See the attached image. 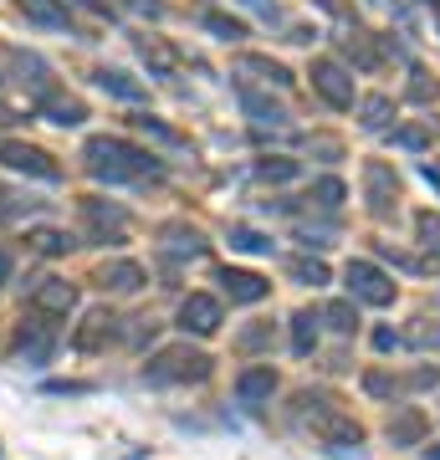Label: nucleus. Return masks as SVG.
<instances>
[{
	"label": "nucleus",
	"mask_w": 440,
	"mask_h": 460,
	"mask_svg": "<svg viewBox=\"0 0 440 460\" xmlns=\"http://www.w3.org/2000/svg\"><path fill=\"white\" fill-rule=\"evenodd\" d=\"M82 169L98 184H139V180H159L164 174L159 154H148V148L129 144V138H118V133L87 138V144H82Z\"/></svg>",
	"instance_id": "1"
},
{
	"label": "nucleus",
	"mask_w": 440,
	"mask_h": 460,
	"mask_svg": "<svg viewBox=\"0 0 440 460\" xmlns=\"http://www.w3.org/2000/svg\"><path fill=\"white\" fill-rule=\"evenodd\" d=\"M211 374H215V358L205 353V348H195L190 338L159 348V353L144 363V384H159V389H175V384H205Z\"/></svg>",
	"instance_id": "2"
},
{
	"label": "nucleus",
	"mask_w": 440,
	"mask_h": 460,
	"mask_svg": "<svg viewBox=\"0 0 440 460\" xmlns=\"http://www.w3.org/2000/svg\"><path fill=\"white\" fill-rule=\"evenodd\" d=\"M82 215V235H87V246H123L129 241V210L123 205H113V199H103V195H87L77 205Z\"/></svg>",
	"instance_id": "3"
},
{
	"label": "nucleus",
	"mask_w": 440,
	"mask_h": 460,
	"mask_svg": "<svg viewBox=\"0 0 440 460\" xmlns=\"http://www.w3.org/2000/svg\"><path fill=\"white\" fill-rule=\"evenodd\" d=\"M57 328H51L47 317H21L16 332H11V358L21 363V368H47L51 358H57Z\"/></svg>",
	"instance_id": "4"
},
{
	"label": "nucleus",
	"mask_w": 440,
	"mask_h": 460,
	"mask_svg": "<svg viewBox=\"0 0 440 460\" xmlns=\"http://www.w3.org/2000/svg\"><path fill=\"white\" fill-rule=\"evenodd\" d=\"M343 281H348V302H364V307H390L394 302V277L374 261H348Z\"/></svg>",
	"instance_id": "5"
},
{
	"label": "nucleus",
	"mask_w": 440,
	"mask_h": 460,
	"mask_svg": "<svg viewBox=\"0 0 440 460\" xmlns=\"http://www.w3.org/2000/svg\"><path fill=\"white\" fill-rule=\"evenodd\" d=\"M0 164L16 169V174H31V180H41V184H57V180H62V164L51 159L47 148L26 144V138H0Z\"/></svg>",
	"instance_id": "6"
},
{
	"label": "nucleus",
	"mask_w": 440,
	"mask_h": 460,
	"mask_svg": "<svg viewBox=\"0 0 440 460\" xmlns=\"http://www.w3.org/2000/svg\"><path fill=\"white\" fill-rule=\"evenodd\" d=\"M220 323H226V307H220V296H211V292H190L180 302V313H175V328H180L184 338H215Z\"/></svg>",
	"instance_id": "7"
},
{
	"label": "nucleus",
	"mask_w": 440,
	"mask_h": 460,
	"mask_svg": "<svg viewBox=\"0 0 440 460\" xmlns=\"http://www.w3.org/2000/svg\"><path fill=\"white\" fill-rule=\"evenodd\" d=\"M26 307H31L36 317H47V323H67V317L77 313V287L62 277H41L26 292Z\"/></svg>",
	"instance_id": "8"
},
{
	"label": "nucleus",
	"mask_w": 440,
	"mask_h": 460,
	"mask_svg": "<svg viewBox=\"0 0 440 460\" xmlns=\"http://www.w3.org/2000/svg\"><path fill=\"white\" fill-rule=\"evenodd\" d=\"M308 77H312V93H318L328 108H338V113L343 108H354V72H348L338 57H318Z\"/></svg>",
	"instance_id": "9"
},
{
	"label": "nucleus",
	"mask_w": 440,
	"mask_h": 460,
	"mask_svg": "<svg viewBox=\"0 0 440 460\" xmlns=\"http://www.w3.org/2000/svg\"><path fill=\"white\" fill-rule=\"evenodd\" d=\"M364 199H369V215H374V220L394 215V205H400V174H394L384 159H369V164H364Z\"/></svg>",
	"instance_id": "10"
},
{
	"label": "nucleus",
	"mask_w": 440,
	"mask_h": 460,
	"mask_svg": "<svg viewBox=\"0 0 440 460\" xmlns=\"http://www.w3.org/2000/svg\"><path fill=\"white\" fill-rule=\"evenodd\" d=\"M215 281H220V296H230V307H256L272 296V281L261 271H241V266H220Z\"/></svg>",
	"instance_id": "11"
},
{
	"label": "nucleus",
	"mask_w": 440,
	"mask_h": 460,
	"mask_svg": "<svg viewBox=\"0 0 440 460\" xmlns=\"http://www.w3.org/2000/svg\"><path fill=\"white\" fill-rule=\"evenodd\" d=\"M205 251H211V241H205L195 226H184V220H169V226H159V256H164L169 266L200 261Z\"/></svg>",
	"instance_id": "12"
},
{
	"label": "nucleus",
	"mask_w": 440,
	"mask_h": 460,
	"mask_svg": "<svg viewBox=\"0 0 440 460\" xmlns=\"http://www.w3.org/2000/svg\"><path fill=\"white\" fill-rule=\"evenodd\" d=\"M5 62H11V72H16V83L31 93V102H41L47 93H57L47 57H36V51H26V47H5Z\"/></svg>",
	"instance_id": "13"
},
{
	"label": "nucleus",
	"mask_w": 440,
	"mask_h": 460,
	"mask_svg": "<svg viewBox=\"0 0 440 460\" xmlns=\"http://www.w3.org/2000/svg\"><path fill=\"white\" fill-rule=\"evenodd\" d=\"M277 368L272 363H251V368H241L236 374V404H246V410H266L272 404V394H277Z\"/></svg>",
	"instance_id": "14"
},
{
	"label": "nucleus",
	"mask_w": 440,
	"mask_h": 460,
	"mask_svg": "<svg viewBox=\"0 0 440 460\" xmlns=\"http://www.w3.org/2000/svg\"><path fill=\"white\" fill-rule=\"evenodd\" d=\"M118 328H123V317H113L108 307H93L77 323V332H72V348L77 353H103L108 343H118Z\"/></svg>",
	"instance_id": "15"
},
{
	"label": "nucleus",
	"mask_w": 440,
	"mask_h": 460,
	"mask_svg": "<svg viewBox=\"0 0 440 460\" xmlns=\"http://www.w3.org/2000/svg\"><path fill=\"white\" fill-rule=\"evenodd\" d=\"M312 435L323 445H333V450H359L364 445V425L354 420V414H343V410H328L312 420Z\"/></svg>",
	"instance_id": "16"
},
{
	"label": "nucleus",
	"mask_w": 440,
	"mask_h": 460,
	"mask_svg": "<svg viewBox=\"0 0 440 460\" xmlns=\"http://www.w3.org/2000/svg\"><path fill=\"white\" fill-rule=\"evenodd\" d=\"M31 113L47 118V123H57V128H82V123H87V102L57 87V93H47L41 102H31Z\"/></svg>",
	"instance_id": "17"
},
{
	"label": "nucleus",
	"mask_w": 440,
	"mask_h": 460,
	"mask_svg": "<svg viewBox=\"0 0 440 460\" xmlns=\"http://www.w3.org/2000/svg\"><path fill=\"white\" fill-rule=\"evenodd\" d=\"M384 435H390L394 450H409V445H425V435H430V420H425V410H415V404H400V410L390 414Z\"/></svg>",
	"instance_id": "18"
},
{
	"label": "nucleus",
	"mask_w": 440,
	"mask_h": 460,
	"mask_svg": "<svg viewBox=\"0 0 440 460\" xmlns=\"http://www.w3.org/2000/svg\"><path fill=\"white\" fill-rule=\"evenodd\" d=\"M230 72H236V77H256V83H266V87H282V93L292 87V72L282 62H272V57H256V51H241V57L230 62Z\"/></svg>",
	"instance_id": "19"
},
{
	"label": "nucleus",
	"mask_w": 440,
	"mask_h": 460,
	"mask_svg": "<svg viewBox=\"0 0 440 460\" xmlns=\"http://www.w3.org/2000/svg\"><path fill=\"white\" fill-rule=\"evenodd\" d=\"M93 281H98L103 292H113V296H133V292L148 281V271H144L139 261H123V256H118V261H108Z\"/></svg>",
	"instance_id": "20"
},
{
	"label": "nucleus",
	"mask_w": 440,
	"mask_h": 460,
	"mask_svg": "<svg viewBox=\"0 0 440 460\" xmlns=\"http://www.w3.org/2000/svg\"><path fill=\"white\" fill-rule=\"evenodd\" d=\"M241 113L256 123V128H287L292 123V113L282 108V102H272L266 93H256V87H241Z\"/></svg>",
	"instance_id": "21"
},
{
	"label": "nucleus",
	"mask_w": 440,
	"mask_h": 460,
	"mask_svg": "<svg viewBox=\"0 0 440 460\" xmlns=\"http://www.w3.org/2000/svg\"><path fill=\"white\" fill-rule=\"evenodd\" d=\"M16 11L31 21V26H41V31H72L67 0H16Z\"/></svg>",
	"instance_id": "22"
},
{
	"label": "nucleus",
	"mask_w": 440,
	"mask_h": 460,
	"mask_svg": "<svg viewBox=\"0 0 440 460\" xmlns=\"http://www.w3.org/2000/svg\"><path fill=\"white\" fill-rule=\"evenodd\" d=\"M338 47L348 51V62L359 66V72H379L384 66V51L374 47V36L369 31H354V36H338Z\"/></svg>",
	"instance_id": "23"
},
{
	"label": "nucleus",
	"mask_w": 440,
	"mask_h": 460,
	"mask_svg": "<svg viewBox=\"0 0 440 460\" xmlns=\"http://www.w3.org/2000/svg\"><path fill=\"white\" fill-rule=\"evenodd\" d=\"M93 77H98V87L108 93V98H118V102H144V83H133L129 72H118V66H98Z\"/></svg>",
	"instance_id": "24"
},
{
	"label": "nucleus",
	"mask_w": 440,
	"mask_h": 460,
	"mask_svg": "<svg viewBox=\"0 0 440 460\" xmlns=\"http://www.w3.org/2000/svg\"><path fill=\"white\" fill-rule=\"evenodd\" d=\"M26 246L36 251V256H67V251L77 246V235H67V230H57V226H41V230H31V235H26Z\"/></svg>",
	"instance_id": "25"
},
{
	"label": "nucleus",
	"mask_w": 440,
	"mask_h": 460,
	"mask_svg": "<svg viewBox=\"0 0 440 460\" xmlns=\"http://www.w3.org/2000/svg\"><path fill=\"white\" fill-rule=\"evenodd\" d=\"M318 317H323L338 338H354V332H359V302H328Z\"/></svg>",
	"instance_id": "26"
},
{
	"label": "nucleus",
	"mask_w": 440,
	"mask_h": 460,
	"mask_svg": "<svg viewBox=\"0 0 440 460\" xmlns=\"http://www.w3.org/2000/svg\"><path fill=\"white\" fill-rule=\"evenodd\" d=\"M287 277H292L297 287H328V281H333V271H328L318 256H292V261H287Z\"/></svg>",
	"instance_id": "27"
},
{
	"label": "nucleus",
	"mask_w": 440,
	"mask_h": 460,
	"mask_svg": "<svg viewBox=\"0 0 440 460\" xmlns=\"http://www.w3.org/2000/svg\"><path fill=\"white\" fill-rule=\"evenodd\" d=\"M318 332H323V317L318 313H297L292 317V353L297 358H308L312 348H318Z\"/></svg>",
	"instance_id": "28"
},
{
	"label": "nucleus",
	"mask_w": 440,
	"mask_h": 460,
	"mask_svg": "<svg viewBox=\"0 0 440 460\" xmlns=\"http://www.w3.org/2000/svg\"><path fill=\"white\" fill-rule=\"evenodd\" d=\"M390 118H394V102L384 98V93H374V98L359 102V123L369 133H384V128H390Z\"/></svg>",
	"instance_id": "29"
},
{
	"label": "nucleus",
	"mask_w": 440,
	"mask_h": 460,
	"mask_svg": "<svg viewBox=\"0 0 440 460\" xmlns=\"http://www.w3.org/2000/svg\"><path fill=\"white\" fill-rule=\"evenodd\" d=\"M230 251H241V256H272V235H261L251 226H230Z\"/></svg>",
	"instance_id": "30"
},
{
	"label": "nucleus",
	"mask_w": 440,
	"mask_h": 460,
	"mask_svg": "<svg viewBox=\"0 0 440 460\" xmlns=\"http://www.w3.org/2000/svg\"><path fill=\"white\" fill-rule=\"evenodd\" d=\"M297 174H302V164H297V159H287V154L256 159V180H266V184H287V180H297Z\"/></svg>",
	"instance_id": "31"
},
{
	"label": "nucleus",
	"mask_w": 440,
	"mask_h": 460,
	"mask_svg": "<svg viewBox=\"0 0 440 460\" xmlns=\"http://www.w3.org/2000/svg\"><path fill=\"white\" fill-rule=\"evenodd\" d=\"M200 31H211L215 41H241L246 26L236 16H226V11H205V16H200Z\"/></svg>",
	"instance_id": "32"
},
{
	"label": "nucleus",
	"mask_w": 440,
	"mask_h": 460,
	"mask_svg": "<svg viewBox=\"0 0 440 460\" xmlns=\"http://www.w3.org/2000/svg\"><path fill=\"white\" fill-rule=\"evenodd\" d=\"M133 128L148 133V138H154V144H164V148H184V133H175L169 123H159L154 113H139V118H133Z\"/></svg>",
	"instance_id": "33"
},
{
	"label": "nucleus",
	"mask_w": 440,
	"mask_h": 460,
	"mask_svg": "<svg viewBox=\"0 0 440 460\" xmlns=\"http://www.w3.org/2000/svg\"><path fill=\"white\" fill-rule=\"evenodd\" d=\"M272 338H277V328H272V323H251V328L236 332V353H266V348H272Z\"/></svg>",
	"instance_id": "34"
},
{
	"label": "nucleus",
	"mask_w": 440,
	"mask_h": 460,
	"mask_svg": "<svg viewBox=\"0 0 440 460\" xmlns=\"http://www.w3.org/2000/svg\"><path fill=\"white\" fill-rule=\"evenodd\" d=\"M405 98H409V102H436V98H440V77H430L425 66H409Z\"/></svg>",
	"instance_id": "35"
},
{
	"label": "nucleus",
	"mask_w": 440,
	"mask_h": 460,
	"mask_svg": "<svg viewBox=\"0 0 440 460\" xmlns=\"http://www.w3.org/2000/svg\"><path fill=\"white\" fill-rule=\"evenodd\" d=\"M400 343H409V348H420V353H430V348H440V323H430V317H415V323H409V332L400 338Z\"/></svg>",
	"instance_id": "36"
},
{
	"label": "nucleus",
	"mask_w": 440,
	"mask_h": 460,
	"mask_svg": "<svg viewBox=\"0 0 440 460\" xmlns=\"http://www.w3.org/2000/svg\"><path fill=\"white\" fill-rule=\"evenodd\" d=\"M139 57H144V62L154 66L159 77H175V57L159 47V36H139Z\"/></svg>",
	"instance_id": "37"
},
{
	"label": "nucleus",
	"mask_w": 440,
	"mask_h": 460,
	"mask_svg": "<svg viewBox=\"0 0 440 460\" xmlns=\"http://www.w3.org/2000/svg\"><path fill=\"white\" fill-rule=\"evenodd\" d=\"M47 199L36 195H0V220H21V215H41Z\"/></svg>",
	"instance_id": "38"
},
{
	"label": "nucleus",
	"mask_w": 440,
	"mask_h": 460,
	"mask_svg": "<svg viewBox=\"0 0 440 460\" xmlns=\"http://www.w3.org/2000/svg\"><path fill=\"white\" fill-rule=\"evenodd\" d=\"M159 338V328L154 323H144V317H123V328H118V343H129V348H144Z\"/></svg>",
	"instance_id": "39"
},
{
	"label": "nucleus",
	"mask_w": 440,
	"mask_h": 460,
	"mask_svg": "<svg viewBox=\"0 0 440 460\" xmlns=\"http://www.w3.org/2000/svg\"><path fill=\"white\" fill-rule=\"evenodd\" d=\"M343 195H348V190H343V180H333V174H323V180L312 184V205H318V210H338Z\"/></svg>",
	"instance_id": "40"
},
{
	"label": "nucleus",
	"mask_w": 440,
	"mask_h": 460,
	"mask_svg": "<svg viewBox=\"0 0 440 460\" xmlns=\"http://www.w3.org/2000/svg\"><path fill=\"white\" fill-rule=\"evenodd\" d=\"M394 148H409V154H425L430 148V133L420 128V123H405V128H390Z\"/></svg>",
	"instance_id": "41"
},
{
	"label": "nucleus",
	"mask_w": 440,
	"mask_h": 460,
	"mask_svg": "<svg viewBox=\"0 0 440 460\" xmlns=\"http://www.w3.org/2000/svg\"><path fill=\"white\" fill-rule=\"evenodd\" d=\"M364 394H374V399H394V394H400V378L384 374V368H369V374H364Z\"/></svg>",
	"instance_id": "42"
},
{
	"label": "nucleus",
	"mask_w": 440,
	"mask_h": 460,
	"mask_svg": "<svg viewBox=\"0 0 440 460\" xmlns=\"http://www.w3.org/2000/svg\"><path fill=\"white\" fill-rule=\"evenodd\" d=\"M415 235H420L425 251H440V215L436 210H420V215H415Z\"/></svg>",
	"instance_id": "43"
},
{
	"label": "nucleus",
	"mask_w": 440,
	"mask_h": 460,
	"mask_svg": "<svg viewBox=\"0 0 440 460\" xmlns=\"http://www.w3.org/2000/svg\"><path fill=\"white\" fill-rule=\"evenodd\" d=\"M308 148H312V159H323V164H338L343 159V138H333V133H312Z\"/></svg>",
	"instance_id": "44"
},
{
	"label": "nucleus",
	"mask_w": 440,
	"mask_h": 460,
	"mask_svg": "<svg viewBox=\"0 0 440 460\" xmlns=\"http://www.w3.org/2000/svg\"><path fill=\"white\" fill-rule=\"evenodd\" d=\"M436 384H440V368H430V363H420V368L405 374V389H436Z\"/></svg>",
	"instance_id": "45"
},
{
	"label": "nucleus",
	"mask_w": 440,
	"mask_h": 460,
	"mask_svg": "<svg viewBox=\"0 0 440 460\" xmlns=\"http://www.w3.org/2000/svg\"><path fill=\"white\" fill-rule=\"evenodd\" d=\"M297 241H302V246H308V251H328V246H333V241H328L323 230H308V226L297 230Z\"/></svg>",
	"instance_id": "46"
},
{
	"label": "nucleus",
	"mask_w": 440,
	"mask_h": 460,
	"mask_svg": "<svg viewBox=\"0 0 440 460\" xmlns=\"http://www.w3.org/2000/svg\"><path fill=\"white\" fill-rule=\"evenodd\" d=\"M374 348H379V353H394V348H400V332H394V328H374Z\"/></svg>",
	"instance_id": "47"
},
{
	"label": "nucleus",
	"mask_w": 440,
	"mask_h": 460,
	"mask_svg": "<svg viewBox=\"0 0 440 460\" xmlns=\"http://www.w3.org/2000/svg\"><path fill=\"white\" fill-rule=\"evenodd\" d=\"M241 5H251V11H261L266 21H277L282 11H277V0H241Z\"/></svg>",
	"instance_id": "48"
},
{
	"label": "nucleus",
	"mask_w": 440,
	"mask_h": 460,
	"mask_svg": "<svg viewBox=\"0 0 440 460\" xmlns=\"http://www.w3.org/2000/svg\"><path fill=\"white\" fill-rule=\"evenodd\" d=\"M11 277H16V256H11V251H0V287H5Z\"/></svg>",
	"instance_id": "49"
},
{
	"label": "nucleus",
	"mask_w": 440,
	"mask_h": 460,
	"mask_svg": "<svg viewBox=\"0 0 440 460\" xmlns=\"http://www.w3.org/2000/svg\"><path fill=\"white\" fill-rule=\"evenodd\" d=\"M93 384H47V394H87Z\"/></svg>",
	"instance_id": "50"
},
{
	"label": "nucleus",
	"mask_w": 440,
	"mask_h": 460,
	"mask_svg": "<svg viewBox=\"0 0 440 460\" xmlns=\"http://www.w3.org/2000/svg\"><path fill=\"white\" fill-rule=\"evenodd\" d=\"M82 11H98V16H113V5H108V0H77Z\"/></svg>",
	"instance_id": "51"
},
{
	"label": "nucleus",
	"mask_w": 440,
	"mask_h": 460,
	"mask_svg": "<svg viewBox=\"0 0 440 460\" xmlns=\"http://www.w3.org/2000/svg\"><path fill=\"white\" fill-rule=\"evenodd\" d=\"M425 460H440V445H430V450H425Z\"/></svg>",
	"instance_id": "52"
},
{
	"label": "nucleus",
	"mask_w": 440,
	"mask_h": 460,
	"mask_svg": "<svg viewBox=\"0 0 440 460\" xmlns=\"http://www.w3.org/2000/svg\"><path fill=\"white\" fill-rule=\"evenodd\" d=\"M436 21H440V5H436Z\"/></svg>",
	"instance_id": "53"
},
{
	"label": "nucleus",
	"mask_w": 440,
	"mask_h": 460,
	"mask_svg": "<svg viewBox=\"0 0 440 460\" xmlns=\"http://www.w3.org/2000/svg\"><path fill=\"white\" fill-rule=\"evenodd\" d=\"M430 5H440V0H430Z\"/></svg>",
	"instance_id": "54"
}]
</instances>
